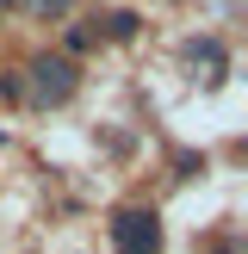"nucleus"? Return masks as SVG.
Wrapping results in <instances>:
<instances>
[{
    "instance_id": "4",
    "label": "nucleus",
    "mask_w": 248,
    "mask_h": 254,
    "mask_svg": "<svg viewBox=\"0 0 248 254\" xmlns=\"http://www.w3.org/2000/svg\"><path fill=\"white\" fill-rule=\"evenodd\" d=\"M0 99H19V74H0Z\"/></svg>"
},
{
    "instance_id": "3",
    "label": "nucleus",
    "mask_w": 248,
    "mask_h": 254,
    "mask_svg": "<svg viewBox=\"0 0 248 254\" xmlns=\"http://www.w3.org/2000/svg\"><path fill=\"white\" fill-rule=\"evenodd\" d=\"M106 31H112V37H130V31H136V12H112Z\"/></svg>"
},
{
    "instance_id": "2",
    "label": "nucleus",
    "mask_w": 248,
    "mask_h": 254,
    "mask_svg": "<svg viewBox=\"0 0 248 254\" xmlns=\"http://www.w3.org/2000/svg\"><path fill=\"white\" fill-rule=\"evenodd\" d=\"M74 87H81V74H74L68 56H37L31 62V99L37 106H62Z\"/></svg>"
},
{
    "instance_id": "5",
    "label": "nucleus",
    "mask_w": 248,
    "mask_h": 254,
    "mask_svg": "<svg viewBox=\"0 0 248 254\" xmlns=\"http://www.w3.org/2000/svg\"><path fill=\"white\" fill-rule=\"evenodd\" d=\"M25 6H31V12H62L68 0H25Z\"/></svg>"
},
{
    "instance_id": "1",
    "label": "nucleus",
    "mask_w": 248,
    "mask_h": 254,
    "mask_svg": "<svg viewBox=\"0 0 248 254\" xmlns=\"http://www.w3.org/2000/svg\"><path fill=\"white\" fill-rule=\"evenodd\" d=\"M112 248L118 254H161V217L149 205H130L112 217Z\"/></svg>"
}]
</instances>
